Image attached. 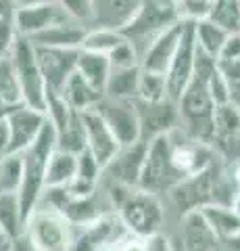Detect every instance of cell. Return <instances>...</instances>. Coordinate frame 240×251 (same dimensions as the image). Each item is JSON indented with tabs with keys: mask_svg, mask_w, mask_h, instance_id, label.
I'll return each mask as SVG.
<instances>
[{
	"mask_svg": "<svg viewBox=\"0 0 240 251\" xmlns=\"http://www.w3.org/2000/svg\"><path fill=\"white\" fill-rule=\"evenodd\" d=\"M138 99L140 100H151V103L169 99V88H167L165 74H157V72L142 69L140 84H138Z\"/></svg>",
	"mask_w": 240,
	"mask_h": 251,
	"instance_id": "cell-12",
	"label": "cell"
},
{
	"mask_svg": "<svg viewBox=\"0 0 240 251\" xmlns=\"http://www.w3.org/2000/svg\"><path fill=\"white\" fill-rule=\"evenodd\" d=\"M88 34V25L75 19L59 21L34 34L29 40L36 46H55V49H82V42Z\"/></svg>",
	"mask_w": 240,
	"mask_h": 251,
	"instance_id": "cell-7",
	"label": "cell"
},
{
	"mask_svg": "<svg viewBox=\"0 0 240 251\" xmlns=\"http://www.w3.org/2000/svg\"><path fill=\"white\" fill-rule=\"evenodd\" d=\"M230 103L240 111V80L230 82Z\"/></svg>",
	"mask_w": 240,
	"mask_h": 251,
	"instance_id": "cell-19",
	"label": "cell"
},
{
	"mask_svg": "<svg viewBox=\"0 0 240 251\" xmlns=\"http://www.w3.org/2000/svg\"><path fill=\"white\" fill-rule=\"evenodd\" d=\"M36 46V44H34ZM44 82L48 92H63L67 80L77 69L80 49H55V46H36Z\"/></svg>",
	"mask_w": 240,
	"mask_h": 251,
	"instance_id": "cell-3",
	"label": "cell"
},
{
	"mask_svg": "<svg viewBox=\"0 0 240 251\" xmlns=\"http://www.w3.org/2000/svg\"><path fill=\"white\" fill-rule=\"evenodd\" d=\"M177 15L182 21H200L211 15L213 0H175Z\"/></svg>",
	"mask_w": 240,
	"mask_h": 251,
	"instance_id": "cell-15",
	"label": "cell"
},
{
	"mask_svg": "<svg viewBox=\"0 0 240 251\" xmlns=\"http://www.w3.org/2000/svg\"><path fill=\"white\" fill-rule=\"evenodd\" d=\"M209 19L228 31H240V0H213Z\"/></svg>",
	"mask_w": 240,
	"mask_h": 251,
	"instance_id": "cell-13",
	"label": "cell"
},
{
	"mask_svg": "<svg viewBox=\"0 0 240 251\" xmlns=\"http://www.w3.org/2000/svg\"><path fill=\"white\" fill-rule=\"evenodd\" d=\"M184 25L186 21H177L172 27H167L163 34L157 36L153 40V44L142 52L140 57V67L149 69V72H157V74H167L169 65L177 52V46L182 42V34H184Z\"/></svg>",
	"mask_w": 240,
	"mask_h": 251,
	"instance_id": "cell-5",
	"label": "cell"
},
{
	"mask_svg": "<svg viewBox=\"0 0 240 251\" xmlns=\"http://www.w3.org/2000/svg\"><path fill=\"white\" fill-rule=\"evenodd\" d=\"M218 65L221 69V74L226 75L230 82H238L240 80V57L232 59V61H218Z\"/></svg>",
	"mask_w": 240,
	"mask_h": 251,
	"instance_id": "cell-18",
	"label": "cell"
},
{
	"mask_svg": "<svg viewBox=\"0 0 240 251\" xmlns=\"http://www.w3.org/2000/svg\"><path fill=\"white\" fill-rule=\"evenodd\" d=\"M226 245V251H240V232H236L234 237H230L226 241H221Z\"/></svg>",
	"mask_w": 240,
	"mask_h": 251,
	"instance_id": "cell-20",
	"label": "cell"
},
{
	"mask_svg": "<svg viewBox=\"0 0 240 251\" xmlns=\"http://www.w3.org/2000/svg\"><path fill=\"white\" fill-rule=\"evenodd\" d=\"M207 88H209V94H211V99H213L215 105L230 103V80L221 74L219 65L215 67L211 72V75L207 77Z\"/></svg>",
	"mask_w": 240,
	"mask_h": 251,
	"instance_id": "cell-16",
	"label": "cell"
},
{
	"mask_svg": "<svg viewBox=\"0 0 240 251\" xmlns=\"http://www.w3.org/2000/svg\"><path fill=\"white\" fill-rule=\"evenodd\" d=\"M67 19H73V17H69V13L61 6L59 0L15 11V27H17V34L23 38H32L38 31Z\"/></svg>",
	"mask_w": 240,
	"mask_h": 251,
	"instance_id": "cell-6",
	"label": "cell"
},
{
	"mask_svg": "<svg viewBox=\"0 0 240 251\" xmlns=\"http://www.w3.org/2000/svg\"><path fill=\"white\" fill-rule=\"evenodd\" d=\"M232 207L236 209V214H240V191H238V195H236V199H234V203H232Z\"/></svg>",
	"mask_w": 240,
	"mask_h": 251,
	"instance_id": "cell-22",
	"label": "cell"
},
{
	"mask_svg": "<svg viewBox=\"0 0 240 251\" xmlns=\"http://www.w3.org/2000/svg\"><path fill=\"white\" fill-rule=\"evenodd\" d=\"M140 4L142 0H90L88 27L123 31L140 11Z\"/></svg>",
	"mask_w": 240,
	"mask_h": 251,
	"instance_id": "cell-4",
	"label": "cell"
},
{
	"mask_svg": "<svg viewBox=\"0 0 240 251\" xmlns=\"http://www.w3.org/2000/svg\"><path fill=\"white\" fill-rule=\"evenodd\" d=\"M196 72V38H195V23L186 21L182 42L177 46V52L172 61V65L167 69V88H169V99H174L175 103L180 100L184 90L188 88Z\"/></svg>",
	"mask_w": 240,
	"mask_h": 251,
	"instance_id": "cell-2",
	"label": "cell"
},
{
	"mask_svg": "<svg viewBox=\"0 0 240 251\" xmlns=\"http://www.w3.org/2000/svg\"><path fill=\"white\" fill-rule=\"evenodd\" d=\"M238 57H240V31H232L228 36L226 44H223L218 61H232V59H238Z\"/></svg>",
	"mask_w": 240,
	"mask_h": 251,
	"instance_id": "cell-17",
	"label": "cell"
},
{
	"mask_svg": "<svg viewBox=\"0 0 240 251\" xmlns=\"http://www.w3.org/2000/svg\"><path fill=\"white\" fill-rule=\"evenodd\" d=\"M232 31H228L226 27H221L219 23H215L213 19H200L195 21V38H196V46L200 50H205L207 54L218 59L219 52L226 44L228 36Z\"/></svg>",
	"mask_w": 240,
	"mask_h": 251,
	"instance_id": "cell-10",
	"label": "cell"
},
{
	"mask_svg": "<svg viewBox=\"0 0 240 251\" xmlns=\"http://www.w3.org/2000/svg\"><path fill=\"white\" fill-rule=\"evenodd\" d=\"M77 72L86 77L92 86H96L100 92H105L107 80H109V75H111L109 54H100V52H92V50H82L80 49Z\"/></svg>",
	"mask_w": 240,
	"mask_h": 251,
	"instance_id": "cell-8",
	"label": "cell"
},
{
	"mask_svg": "<svg viewBox=\"0 0 240 251\" xmlns=\"http://www.w3.org/2000/svg\"><path fill=\"white\" fill-rule=\"evenodd\" d=\"M46 2H52V0H15V6L17 9H25V6H38Z\"/></svg>",
	"mask_w": 240,
	"mask_h": 251,
	"instance_id": "cell-21",
	"label": "cell"
},
{
	"mask_svg": "<svg viewBox=\"0 0 240 251\" xmlns=\"http://www.w3.org/2000/svg\"><path fill=\"white\" fill-rule=\"evenodd\" d=\"M236 182H238V186H240V168H238V172H236Z\"/></svg>",
	"mask_w": 240,
	"mask_h": 251,
	"instance_id": "cell-23",
	"label": "cell"
},
{
	"mask_svg": "<svg viewBox=\"0 0 240 251\" xmlns=\"http://www.w3.org/2000/svg\"><path fill=\"white\" fill-rule=\"evenodd\" d=\"M126 40V34L107 27H88V34L82 42V50H92L100 54H109L115 46Z\"/></svg>",
	"mask_w": 240,
	"mask_h": 251,
	"instance_id": "cell-11",
	"label": "cell"
},
{
	"mask_svg": "<svg viewBox=\"0 0 240 251\" xmlns=\"http://www.w3.org/2000/svg\"><path fill=\"white\" fill-rule=\"evenodd\" d=\"M203 216L219 241H226L240 232V214H236L232 205H205Z\"/></svg>",
	"mask_w": 240,
	"mask_h": 251,
	"instance_id": "cell-9",
	"label": "cell"
},
{
	"mask_svg": "<svg viewBox=\"0 0 240 251\" xmlns=\"http://www.w3.org/2000/svg\"><path fill=\"white\" fill-rule=\"evenodd\" d=\"M177 21L182 19L177 15L175 0H142L140 11L136 13L130 25L123 29V34L128 36V40L134 42L142 57V52L153 44L154 38L161 36L167 27H172Z\"/></svg>",
	"mask_w": 240,
	"mask_h": 251,
	"instance_id": "cell-1",
	"label": "cell"
},
{
	"mask_svg": "<svg viewBox=\"0 0 240 251\" xmlns=\"http://www.w3.org/2000/svg\"><path fill=\"white\" fill-rule=\"evenodd\" d=\"M21 86L17 80V72H15L11 54L0 57V100L13 103L21 97Z\"/></svg>",
	"mask_w": 240,
	"mask_h": 251,
	"instance_id": "cell-14",
	"label": "cell"
}]
</instances>
